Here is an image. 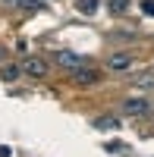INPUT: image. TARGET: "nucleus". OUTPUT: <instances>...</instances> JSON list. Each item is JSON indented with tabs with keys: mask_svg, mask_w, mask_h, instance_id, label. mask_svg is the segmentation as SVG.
<instances>
[{
	"mask_svg": "<svg viewBox=\"0 0 154 157\" xmlns=\"http://www.w3.org/2000/svg\"><path fill=\"white\" fill-rule=\"evenodd\" d=\"M98 3H101V0H75V10H79L82 16H94V13H98Z\"/></svg>",
	"mask_w": 154,
	"mask_h": 157,
	"instance_id": "nucleus-8",
	"label": "nucleus"
},
{
	"mask_svg": "<svg viewBox=\"0 0 154 157\" xmlns=\"http://www.w3.org/2000/svg\"><path fill=\"white\" fill-rule=\"evenodd\" d=\"M54 60L60 63L63 69H75V66H82V63H85V57H82V54H75V50H60Z\"/></svg>",
	"mask_w": 154,
	"mask_h": 157,
	"instance_id": "nucleus-4",
	"label": "nucleus"
},
{
	"mask_svg": "<svg viewBox=\"0 0 154 157\" xmlns=\"http://www.w3.org/2000/svg\"><path fill=\"white\" fill-rule=\"evenodd\" d=\"M151 110V104L145 98H129V101H123V113L126 116H145Z\"/></svg>",
	"mask_w": 154,
	"mask_h": 157,
	"instance_id": "nucleus-3",
	"label": "nucleus"
},
{
	"mask_svg": "<svg viewBox=\"0 0 154 157\" xmlns=\"http://www.w3.org/2000/svg\"><path fill=\"white\" fill-rule=\"evenodd\" d=\"M16 3H19L25 13H35V10H41V6H44V0H16Z\"/></svg>",
	"mask_w": 154,
	"mask_h": 157,
	"instance_id": "nucleus-10",
	"label": "nucleus"
},
{
	"mask_svg": "<svg viewBox=\"0 0 154 157\" xmlns=\"http://www.w3.org/2000/svg\"><path fill=\"white\" fill-rule=\"evenodd\" d=\"M107 66H110V69H117V72H126V69L132 66V54H126V50H117V54H110Z\"/></svg>",
	"mask_w": 154,
	"mask_h": 157,
	"instance_id": "nucleus-5",
	"label": "nucleus"
},
{
	"mask_svg": "<svg viewBox=\"0 0 154 157\" xmlns=\"http://www.w3.org/2000/svg\"><path fill=\"white\" fill-rule=\"evenodd\" d=\"M0 157H13V151H10L6 145H0Z\"/></svg>",
	"mask_w": 154,
	"mask_h": 157,
	"instance_id": "nucleus-12",
	"label": "nucleus"
},
{
	"mask_svg": "<svg viewBox=\"0 0 154 157\" xmlns=\"http://www.w3.org/2000/svg\"><path fill=\"white\" fill-rule=\"evenodd\" d=\"M69 78L75 85H94V82H101V69H94V66H75V69H69Z\"/></svg>",
	"mask_w": 154,
	"mask_h": 157,
	"instance_id": "nucleus-1",
	"label": "nucleus"
},
{
	"mask_svg": "<svg viewBox=\"0 0 154 157\" xmlns=\"http://www.w3.org/2000/svg\"><path fill=\"white\" fill-rule=\"evenodd\" d=\"M142 13L145 16H154V0H142Z\"/></svg>",
	"mask_w": 154,
	"mask_h": 157,
	"instance_id": "nucleus-11",
	"label": "nucleus"
},
{
	"mask_svg": "<svg viewBox=\"0 0 154 157\" xmlns=\"http://www.w3.org/2000/svg\"><path fill=\"white\" fill-rule=\"evenodd\" d=\"M22 72L32 75V78H44V75H47V63H44L41 57H29V60L22 63Z\"/></svg>",
	"mask_w": 154,
	"mask_h": 157,
	"instance_id": "nucleus-2",
	"label": "nucleus"
},
{
	"mask_svg": "<svg viewBox=\"0 0 154 157\" xmlns=\"http://www.w3.org/2000/svg\"><path fill=\"white\" fill-rule=\"evenodd\" d=\"M126 10H129V0H110V13L113 16H126Z\"/></svg>",
	"mask_w": 154,
	"mask_h": 157,
	"instance_id": "nucleus-9",
	"label": "nucleus"
},
{
	"mask_svg": "<svg viewBox=\"0 0 154 157\" xmlns=\"http://www.w3.org/2000/svg\"><path fill=\"white\" fill-rule=\"evenodd\" d=\"M94 129H98V132H117V129H120V116H98Z\"/></svg>",
	"mask_w": 154,
	"mask_h": 157,
	"instance_id": "nucleus-6",
	"label": "nucleus"
},
{
	"mask_svg": "<svg viewBox=\"0 0 154 157\" xmlns=\"http://www.w3.org/2000/svg\"><path fill=\"white\" fill-rule=\"evenodd\" d=\"M25 72H22V66H16V63H6L3 69H0V78L3 82H16V78H22Z\"/></svg>",
	"mask_w": 154,
	"mask_h": 157,
	"instance_id": "nucleus-7",
	"label": "nucleus"
}]
</instances>
